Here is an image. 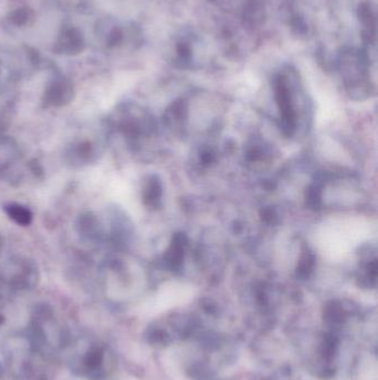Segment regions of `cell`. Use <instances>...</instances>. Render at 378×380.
<instances>
[{"mask_svg": "<svg viewBox=\"0 0 378 380\" xmlns=\"http://www.w3.org/2000/svg\"><path fill=\"white\" fill-rule=\"evenodd\" d=\"M198 160L202 167H210L217 161V152L211 146H202L198 152Z\"/></svg>", "mask_w": 378, "mask_h": 380, "instance_id": "9a60e30c", "label": "cell"}, {"mask_svg": "<svg viewBox=\"0 0 378 380\" xmlns=\"http://www.w3.org/2000/svg\"><path fill=\"white\" fill-rule=\"evenodd\" d=\"M358 18L362 26L363 38L366 44L375 46L376 32H377V13L376 6L370 1H363L358 9Z\"/></svg>", "mask_w": 378, "mask_h": 380, "instance_id": "5b68a950", "label": "cell"}, {"mask_svg": "<svg viewBox=\"0 0 378 380\" xmlns=\"http://www.w3.org/2000/svg\"><path fill=\"white\" fill-rule=\"evenodd\" d=\"M274 94L279 113V126L286 137H293L300 125V115H308V94L300 73L286 66L274 79Z\"/></svg>", "mask_w": 378, "mask_h": 380, "instance_id": "6da1fadb", "label": "cell"}, {"mask_svg": "<svg viewBox=\"0 0 378 380\" xmlns=\"http://www.w3.org/2000/svg\"><path fill=\"white\" fill-rule=\"evenodd\" d=\"M377 257L375 248L367 247L360 254L356 281L364 288H375L377 283Z\"/></svg>", "mask_w": 378, "mask_h": 380, "instance_id": "277c9868", "label": "cell"}, {"mask_svg": "<svg viewBox=\"0 0 378 380\" xmlns=\"http://www.w3.org/2000/svg\"><path fill=\"white\" fill-rule=\"evenodd\" d=\"M315 266V255L308 248H304L302 250V254H301L300 259H298L296 275L302 279L310 278V275L314 273Z\"/></svg>", "mask_w": 378, "mask_h": 380, "instance_id": "7c38bea8", "label": "cell"}, {"mask_svg": "<svg viewBox=\"0 0 378 380\" xmlns=\"http://www.w3.org/2000/svg\"><path fill=\"white\" fill-rule=\"evenodd\" d=\"M370 56L366 50L346 48L339 53L336 69L345 90L355 99L370 97L374 90L370 78Z\"/></svg>", "mask_w": 378, "mask_h": 380, "instance_id": "7a4b0ae2", "label": "cell"}, {"mask_svg": "<svg viewBox=\"0 0 378 380\" xmlns=\"http://www.w3.org/2000/svg\"><path fill=\"white\" fill-rule=\"evenodd\" d=\"M163 188H162L161 181L157 176H150L146 179L144 184V204L149 207L157 208L161 204Z\"/></svg>", "mask_w": 378, "mask_h": 380, "instance_id": "30bf717a", "label": "cell"}, {"mask_svg": "<svg viewBox=\"0 0 378 380\" xmlns=\"http://www.w3.org/2000/svg\"><path fill=\"white\" fill-rule=\"evenodd\" d=\"M244 24L248 27H258L263 24L265 19V8L260 0H248L243 8Z\"/></svg>", "mask_w": 378, "mask_h": 380, "instance_id": "8fae6325", "label": "cell"}, {"mask_svg": "<svg viewBox=\"0 0 378 380\" xmlns=\"http://www.w3.org/2000/svg\"><path fill=\"white\" fill-rule=\"evenodd\" d=\"M188 121V104L184 99H179L173 102L172 105L165 111V123L168 128L181 133L185 128V123Z\"/></svg>", "mask_w": 378, "mask_h": 380, "instance_id": "9c48e42d", "label": "cell"}, {"mask_svg": "<svg viewBox=\"0 0 378 380\" xmlns=\"http://www.w3.org/2000/svg\"><path fill=\"white\" fill-rule=\"evenodd\" d=\"M198 37L194 35H183L175 42L173 55L177 66L183 68H191L198 63L199 57Z\"/></svg>", "mask_w": 378, "mask_h": 380, "instance_id": "3957f363", "label": "cell"}, {"mask_svg": "<svg viewBox=\"0 0 378 380\" xmlns=\"http://www.w3.org/2000/svg\"><path fill=\"white\" fill-rule=\"evenodd\" d=\"M304 4L300 1H293L289 7L287 18H289V25L293 34L298 35V37L308 38L312 30V17H310L308 13L304 11Z\"/></svg>", "mask_w": 378, "mask_h": 380, "instance_id": "8992f818", "label": "cell"}, {"mask_svg": "<svg viewBox=\"0 0 378 380\" xmlns=\"http://www.w3.org/2000/svg\"><path fill=\"white\" fill-rule=\"evenodd\" d=\"M6 212L8 214L9 217L19 225L27 226L32 221V215L30 210L23 207L20 204H11L6 208Z\"/></svg>", "mask_w": 378, "mask_h": 380, "instance_id": "5bb4252c", "label": "cell"}, {"mask_svg": "<svg viewBox=\"0 0 378 380\" xmlns=\"http://www.w3.org/2000/svg\"><path fill=\"white\" fill-rule=\"evenodd\" d=\"M188 245V237L185 236L184 233H175L163 256V265L167 269L170 271H177L182 268Z\"/></svg>", "mask_w": 378, "mask_h": 380, "instance_id": "52a82bcc", "label": "cell"}, {"mask_svg": "<svg viewBox=\"0 0 378 380\" xmlns=\"http://www.w3.org/2000/svg\"><path fill=\"white\" fill-rule=\"evenodd\" d=\"M273 159L271 146L262 140H253L248 145L246 150V160L248 165L253 168L269 165Z\"/></svg>", "mask_w": 378, "mask_h": 380, "instance_id": "ba28073f", "label": "cell"}, {"mask_svg": "<svg viewBox=\"0 0 378 380\" xmlns=\"http://www.w3.org/2000/svg\"><path fill=\"white\" fill-rule=\"evenodd\" d=\"M70 87L63 82H57L55 86L50 90L48 94L50 102L53 105H63V102L70 99Z\"/></svg>", "mask_w": 378, "mask_h": 380, "instance_id": "4fadbf2b", "label": "cell"}]
</instances>
